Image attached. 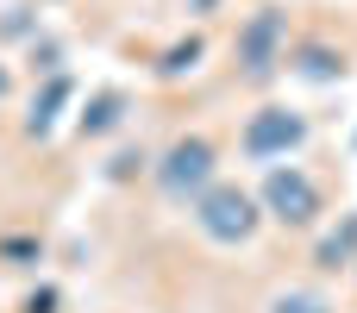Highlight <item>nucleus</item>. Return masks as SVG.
<instances>
[{
  "label": "nucleus",
  "mask_w": 357,
  "mask_h": 313,
  "mask_svg": "<svg viewBox=\"0 0 357 313\" xmlns=\"http://www.w3.org/2000/svg\"><path fill=\"white\" fill-rule=\"evenodd\" d=\"M351 245H357V220L345 226V238H326V251H320V270H345V264H351Z\"/></svg>",
  "instance_id": "6"
},
{
  "label": "nucleus",
  "mask_w": 357,
  "mask_h": 313,
  "mask_svg": "<svg viewBox=\"0 0 357 313\" xmlns=\"http://www.w3.org/2000/svg\"><path fill=\"white\" fill-rule=\"evenodd\" d=\"M282 38H289V19L282 13H251V25L238 31V63H245V75H270L276 63H282Z\"/></svg>",
  "instance_id": "3"
},
{
  "label": "nucleus",
  "mask_w": 357,
  "mask_h": 313,
  "mask_svg": "<svg viewBox=\"0 0 357 313\" xmlns=\"http://www.w3.org/2000/svg\"><path fill=\"white\" fill-rule=\"evenodd\" d=\"M207 176H213V144H207V138H182V144L163 157V188H169V194L207 188Z\"/></svg>",
  "instance_id": "5"
},
{
  "label": "nucleus",
  "mask_w": 357,
  "mask_h": 313,
  "mask_svg": "<svg viewBox=\"0 0 357 313\" xmlns=\"http://www.w3.org/2000/svg\"><path fill=\"white\" fill-rule=\"evenodd\" d=\"M307 138V125H301V113H289V107H264V113H251V125H245V157H289L295 144Z\"/></svg>",
  "instance_id": "2"
},
{
  "label": "nucleus",
  "mask_w": 357,
  "mask_h": 313,
  "mask_svg": "<svg viewBox=\"0 0 357 313\" xmlns=\"http://www.w3.org/2000/svg\"><path fill=\"white\" fill-rule=\"evenodd\" d=\"M264 201H270V213H276L282 226H314V213H320V188H314L301 169H276V176L264 182Z\"/></svg>",
  "instance_id": "4"
},
{
  "label": "nucleus",
  "mask_w": 357,
  "mask_h": 313,
  "mask_svg": "<svg viewBox=\"0 0 357 313\" xmlns=\"http://www.w3.org/2000/svg\"><path fill=\"white\" fill-rule=\"evenodd\" d=\"M195 226H201L213 245H245V238L257 232V201H251L245 188L220 182V188H207V194H201V207H195Z\"/></svg>",
  "instance_id": "1"
},
{
  "label": "nucleus",
  "mask_w": 357,
  "mask_h": 313,
  "mask_svg": "<svg viewBox=\"0 0 357 313\" xmlns=\"http://www.w3.org/2000/svg\"><path fill=\"white\" fill-rule=\"evenodd\" d=\"M0 94H6V69H0Z\"/></svg>",
  "instance_id": "7"
}]
</instances>
